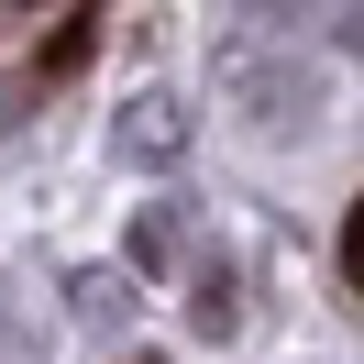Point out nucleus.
<instances>
[{
    "mask_svg": "<svg viewBox=\"0 0 364 364\" xmlns=\"http://www.w3.org/2000/svg\"><path fill=\"white\" fill-rule=\"evenodd\" d=\"M342 276H353V298H364V199H353V221H342Z\"/></svg>",
    "mask_w": 364,
    "mask_h": 364,
    "instance_id": "nucleus-1",
    "label": "nucleus"
}]
</instances>
